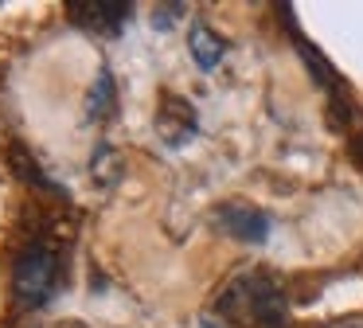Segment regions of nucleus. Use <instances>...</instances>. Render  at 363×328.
Returning a JSON list of instances; mask_svg holds the SVG:
<instances>
[{
	"label": "nucleus",
	"mask_w": 363,
	"mask_h": 328,
	"mask_svg": "<svg viewBox=\"0 0 363 328\" xmlns=\"http://www.w3.org/2000/svg\"><path fill=\"white\" fill-rule=\"evenodd\" d=\"M219 312L235 324H258V328H281L289 317L285 289L269 273H238L227 289L219 293Z\"/></svg>",
	"instance_id": "f257e3e1"
},
{
	"label": "nucleus",
	"mask_w": 363,
	"mask_h": 328,
	"mask_svg": "<svg viewBox=\"0 0 363 328\" xmlns=\"http://www.w3.org/2000/svg\"><path fill=\"white\" fill-rule=\"evenodd\" d=\"M59 285V258L51 254V246L32 242L20 250L16 266H12V297L20 309H43L55 297Z\"/></svg>",
	"instance_id": "f03ea898"
},
{
	"label": "nucleus",
	"mask_w": 363,
	"mask_h": 328,
	"mask_svg": "<svg viewBox=\"0 0 363 328\" xmlns=\"http://www.w3.org/2000/svg\"><path fill=\"white\" fill-rule=\"evenodd\" d=\"M215 226L223 234H230L235 242H246V246H262L274 231V219L266 211L250 207V203H223L215 211Z\"/></svg>",
	"instance_id": "7ed1b4c3"
},
{
	"label": "nucleus",
	"mask_w": 363,
	"mask_h": 328,
	"mask_svg": "<svg viewBox=\"0 0 363 328\" xmlns=\"http://www.w3.org/2000/svg\"><path fill=\"white\" fill-rule=\"evenodd\" d=\"M199 129V117H196V106L180 94H164L160 98V109H157V137L164 141L168 148H180L196 137Z\"/></svg>",
	"instance_id": "20e7f679"
},
{
	"label": "nucleus",
	"mask_w": 363,
	"mask_h": 328,
	"mask_svg": "<svg viewBox=\"0 0 363 328\" xmlns=\"http://www.w3.org/2000/svg\"><path fill=\"white\" fill-rule=\"evenodd\" d=\"M67 12L79 28L98 31V35H118L129 20L125 0H74V4H67Z\"/></svg>",
	"instance_id": "39448f33"
},
{
	"label": "nucleus",
	"mask_w": 363,
	"mask_h": 328,
	"mask_svg": "<svg viewBox=\"0 0 363 328\" xmlns=\"http://www.w3.org/2000/svg\"><path fill=\"white\" fill-rule=\"evenodd\" d=\"M281 16H285V28H289V35H293V43H297V51H301V59H305V67H308V75L316 78V82L324 86L328 94H340V75L332 70V62L324 59L320 51H316V43H308L305 35L297 31V23H293V8H281Z\"/></svg>",
	"instance_id": "423d86ee"
},
{
	"label": "nucleus",
	"mask_w": 363,
	"mask_h": 328,
	"mask_svg": "<svg viewBox=\"0 0 363 328\" xmlns=\"http://www.w3.org/2000/svg\"><path fill=\"white\" fill-rule=\"evenodd\" d=\"M9 164H12V172H16L20 184L35 187V192H48V195H63V199H67V187H59L55 180H51L48 172L40 168V160H35V156L28 153L24 145H12V148H9Z\"/></svg>",
	"instance_id": "0eeeda50"
},
{
	"label": "nucleus",
	"mask_w": 363,
	"mask_h": 328,
	"mask_svg": "<svg viewBox=\"0 0 363 328\" xmlns=\"http://www.w3.org/2000/svg\"><path fill=\"white\" fill-rule=\"evenodd\" d=\"M121 176H125V156L110 141H98L94 153H90V180L98 187H113V184H121Z\"/></svg>",
	"instance_id": "6e6552de"
},
{
	"label": "nucleus",
	"mask_w": 363,
	"mask_h": 328,
	"mask_svg": "<svg viewBox=\"0 0 363 328\" xmlns=\"http://www.w3.org/2000/svg\"><path fill=\"white\" fill-rule=\"evenodd\" d=\"M188 47H191V59H196L199 70H215L223 62V55H227V43H223L207 23H196V28H191Z\"/></svg>",
	"instance_id": "1a4fd4ad"
},
{
	"label": "nucleus",
	"mask_w": 363,
	"mask_h": 328,
	"mask_svg": "<svg viewBox=\"0 0 363 328\" xmlns=\"http://www.w3.org/2000/svg\"><path fill=\"white\" fill-rule=\"evenodd\" d=\"M110 114H113V78L110 70H98L94 90L86 98V121H106Z\"/></svg>",
	"instance_id": "9d476101"
},
{
	"label": "nucleus",
	"mask_w": 363,
	"mask_h": 328,
	"mask_svg": "<svg viewBox=\"0 0 363 328\" xmlns=\"http://www.w3.org/2000/svg\"><path fill=\"white\" fill-rule=\"evenodd\" d=\"M176 16H184V4H160V8H152V28L168 31L176 23Z\"/></svg>",
	"instance_id": "9b49d317"
},
{
	"label": "nucleus",
	"mask_w": 363,
	"mask_h": 328,
	"mask_svg": "<svg viewBox=\"0 0 363 328\" xmlns=\"http://www.w3.org/2000/svg\"><path fill=\"white\" fill-rule=\"evenodd\" d=\"M352 156L363 164V137H355V141H352Z\"/></svg>",
	"instance_id": "f8f14e48"
},
{
	"label": "nucleus",
	"mask_w": 363,
	"mask_h": 328,
	"mask_svg": "<svg viewBox=\"0 0 363 328\" xmlns=\"http://www.w3.org/2000/svg\"><path fill=\"white\" fill-rule=\"evenodd\" d=\"M340 328H363V320H347V324H340Z\"/></svg>",
	"instance_id": "ddd939ff"
},
{
	"label": "nucleus",
	"mask_w": 363,
	"mask_h": 328,
	"mask_svg": "<svg viewBox=\"0 0 363 328\" xmlns=\"http://www.w3.org/2000/svg\"><path fill=\"white\" fill-rule=\"evenodd\" d=\"M199 328H219V324H215V320H203V324H199Z\"/></svg>",
	"instance_id": "4468645a"
}]
</instances>
